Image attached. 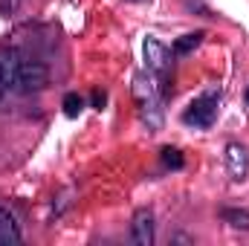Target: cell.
Segmentation results:
<instances>
[{
    "label": "cell",
    "mask_w": 249,
    "mask_h": 246,
    "mask_svg": "<svg viewBox=\"0 0 249 246\" xmlns=\"http://www.w3.org/2000/svg\"><path fill=\"white\" fill-rule=\"evenodd\" d=\"M217 105H220L217 90H209V93L197 96V99H194V102L186 107L183 122H186L188 127H197V130L212 127V124H214V119H217Z\"/></svg>",
    "instance_id": "obj_1"
},
{
    "label": "cell",
    "mask_w": 249,
    "mask_h": 246,
    "mask_svg": "<svg viewBox=\"0 0 249 246\" xmlns=\"http://www.w3.org/2000/svg\"><path fill=\"white\" fill-rule=\"evenodd\" d=\"M50 84V70L44 67L41 61H35V58H23L20 64V70H18V78H15V93H23V96H29V93H38V90H44Z\"/></svg>",
    "instance_id": "obj_2"
},
{
    "label": "cell",
    "mask_w": 249,
    "mask_h": 246,
    "mask_svg": "<svg viewBox=\"0 0 249 246\" xmlns=\"http://www.w3.org/2000/svg\"><path fill=\"white\" fill-rule=\"evenodd\" d=\"M226 171L232 174V180L244 183L249 177V151L241 142H229L226 145Z\"/></svg>",
    "instance_id": "obj_3"
},
{
    "label": "cell",
    "mask_w": 249,
    "mask_h": 246,
    "mask_svg": "<svg viewBox=\"0 0 249 246\" xmlns=\"http://www.w3.org/2000/svg\"><path fill=\"white\" fill-rule=\"evenodd\" d=\"M145 61H148V70L162 75L171 70V53L165 44H160L157 38H145Z\"/></svg>",
    "instance_id": "obj_4"
},
{
    "label": "cell",
    "mask_w": 249,
    "mask_h": 246,
    "mask_svg": "<svg viewBox=\"0 0 249 246\" xmlns=\"http://www.w3.org/2000/svg\"><path fill=\"white\" fill-rule=\"evenodd\" d=\"M130 241L136 246H151L154 244V214L148 209H139L133 214V223H130Z\"/></svg>",
    "instance_id": "obj_5"
},
{
    "label": "cell",
    "mask_w": 249,
    "mask_h": 246,
    "mask_svg": "<svg viewBox=\"0 0 249 246\" xmlns=\"http://www.w3.org/2000/svg\"><path fill=\"white\" fill-rule=\"evenodd\" d=\"M23 58L26 55L20 50H15V47H3L0 50V75H3V81H6L9 90L15 87V78H18V70H20Z\"/></svg>",
    "instance_id": "obj_6"
},
{
    "label": "cell",
    "mask_w": 249,
    "mask_h": 246,
    "mask_svg": "<svg viewBox=\"0 0 249 246\" xmlns=\"http://www.w3.org/2000/svg\"><path fill=\"white\" fill-rule=\"evenodd\" d=\"M0 244H20V223L6 206H0Z\"/></svg>",
    "instance_id": "obj_7"
},
{
    "label": "cell",
    "mask_w": 249,
    "mask_h": 246,
    "mask_svg": "<svg viewBox=\"0 0 249 246\" xmlns=\"http://www.w3.org/2000/svg\"><path fill=\"white\" fill-rule=\"evenodd\" d=\"M203 41V32H191V35H183L180 41H174V55H186V53H191L197 44Z\"/></svg>",
    "instance_id": "obj_8"
},
{
    "label": "cell",
    "mask_w": 249,
    "mask_h": 246,
    "mask_svg": "<svg viewBox=\"0 0 249 246\" xmlns=\"http://www.w3.org/2000/svg\"><path fill=\"white\" fill-rule=\"evenodd\" d=\"M223 220L232 229H249V211H241V209H226L223 211Z\"/></svg>",
    "instance_id": "obj_9"
},
{
    "label": "cell",
    "mask_w": 249,
    "mask_h": 246,
    "mask_svg": "<svg viewBox=\"0 0 249 246\" xmlns=\"http://www.w3.org/2000/svg\"><path fill=\"white\" fill-rule=\"evenodd\" d=\"M61 107H64V113H67V116H78V113L84 110V99H81L78 93H67V96H64V102H61Z\"/></svg>",
    "instance_id": "obj_10"
},
{
    "label": "cell",
    "mask_w": 249,
    "mask_h": 246,
    "mask_svg": "<svg viewBox=\"0 0 249 246\" xmlns=\"http://www.w3.org/2000/svg\"><path fill=\"white\" fill-rule=\"evenodd\" d=\"M162 162L168 168H183L186 165V157H183L180 148H162Z\"/></svg>",
    "instance_id": "obj_11"
},
{
    "label": "cell",
    "mask_w": 249,
    "mask_h": 246,
    "mask_svg": "<svg viewBox=\"0 0 249 246\" xmlns=\"http://www.w3.org/2000/svg\"><path fill=\"white\" fill-rule=\"evenodd\" d=\"M93 105L102 110V105H105V93H96V96H93Z\"/></svg>",
    "instance_id": "obj_12"
},
{
    "label": "cell",
    "mask_w": 249,
    "mask_h": 246,
    "mask_svg": "<svg viewBox=\"0 0 249 246\" xmlns=\"http://www.w3.org/2000/svg\"><path fill=\"white\" fill-rule=\"evenodd\" d=\"M6 90H9V87H6V81H3V75H0V99L6 96Z\"/></svg>",
    "instance_id": "obj_13"
},
{
    "label": "cell",
    "mask_w": 249,
    "mask_h": 246,
    "mask_svg": "<svg viewBox=\"0 0 249 246\" xmlns=\"http://www.w3.org/2000/svg\"><path fill=\"white\" fill-rule=\"evenodd\" d=\"M247 105H249V87H247Z\"/></svg>",
    "instance_id": "obj_14"
}]
</instances>
